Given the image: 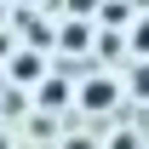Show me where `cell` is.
<instances>
[{"mask_svg": "<svg viewBox=\"0 0 149 149\" xmlns=\"http://www.w3.org/2000/svg\"><path fill=\"white\" fill-rule=\"evenodd\" d=\"M74 103H80L86 115H109L115 103H120V86H115L109 74H92V80L80 86V97H74Z\"/></svg>", "mask_w": 149, "mask_h": 149, "instance_id": "cell-1", "label": "cell"}, {"mask_svg": "<svg viewBox=\"0 0 149 149\" xmlns=\"http://www.w3.org/2000/svg\"><path fill=\"white\" fill-rule=\"evenodd\" d=\"M12 80H17V86H40V80H46L40 52H17V57H12Z\"/></svg>", "mask_w": 149, "mask_h": 149, "instance_id": "cell-2", "label": "cell"}, {"mask_svg": "<svg viewBox=\"0 0 149 149\" xmlns=\"http://www.w3.org/2000/svg\"><path fill=\"white\" fill-rule=\"evenodd\" d=\"M86 35H92L86 23H63V29H57V46H63V52H86Z\"/></svg>", "mask_w": 149, "mask_h": 149, "instance_id": "cell-3", "label": "cell"}, {"mask_svg": "<svg viewBox=\"0 0 149 149\" xmlns=\"http://www.w3.org/2000/svg\"><path fill=\"white\" fill-rule=\"evenodd\" d=\"M35 92H40V103H46V109H57V103H69V86H63V80H40Z\"/></svg>", "mask_w": 149, "mask_h": 149, "instance_id": "cell-4", "label": "cell"}, {"mask_svg": "<svg viewBox=\"0 0 149 149\" xmlns=\"http://www.w3.org/2000/svg\"><path fill=\"white\" fill-rule=\"evenodd\" d=\"M97 12H103V23H132V6H115V0L97 6Z\"/></svg>", "mask_w": 149, "mask_h": 149, "instance_id": "cell-5", "label": "cell"}, {"mask_svg": "<svg viewBox=\"0 0 149 149\" xmlns=\"http://www.w3.org/2000/svg\"><path fill=\"white\" fill-rule=\"evenodd\" d=\"M132 52H138V57H149V17L132 29Z\"/></svg>", "mask_w": 149, "mask_h": 149, "instance_id": "cell-6", "label": "cell"}, {"mask_svg": "<svg viewBox=\"0 0 149 149\" xmlns=\"http://www.w3.org/2000/svg\"><path fill=\"white\" fill-rule=\"evenodd\" d=\"M132 97H143V103H149V63H143L138 74H132Z\"/></svg>", "mask_w": 149, "mask_h": 149, "instance_id": "cell-7", "label": "cell"}, {"mask_svg": "<svg viewBox=\"0 0 149 149\" xmlns=\"http://www.w3.org/2000/svg\"><path fill=\"white\" fill-rule=\"evenodd\" d=\"M69 12H80V17H92V12H97V0H69Z\"/></svg>", "mask_w": 149, "mask_h": 149, "instance_id": "cell-8", "label": "cell"}, {"mask_svg": "<svg viewBox=\"0 0 149 149\" xmlns=\"http://www.w3.org/2000/svg\"><path fill=\"white\" fill-rule=\"evenodd\" d=\"M109 149H138V143H132V132H120V138H115Z\"/></svg>", "mask_w": 149, "mask_h": 149, "instance_id": "cell-9", "label": "cell"}, {"mask_svg": "<svg viewBox=\"0 0 149 149\" xmlns=\"http://www.w3.org/2000/svg\"><path fill=\"white\" fill-rule=\"evenodd\" d=\"M63 149H92V143H74V138H69V143H63Z\"/></svg>", "mask_w": 149, "mask_h": 149, "instance_id": "cell-10", "label": "cell"}, {"mask_svg": "<svg viewBox=\"0 0 149 149\" xmlns=\"http://www.w3.org/2000/svg\"><path fill=\"white\" fill-rule=\"evenodd\" d=\"M0 149H12V138H6V132H0Z\"/></svg>", "mask_w": 149, "mask_h": 149, "instance_id": "cell-11", "label": "cell"}, {"mask_svg": "<svg viewBox=\"0 0 149 149\" xmlns=\"http://www.w3.org/2000/svg\"><path fill=\"white\" fill-rule=\"evenodd\" d=\"M0 23H6V0H0Z\"/></svg>", "mask_w": 149, "mask_h": 149, "instance_id": "cell-12", "label": "cell"}, {"mask_svg": "<svg viewBox=\"0 0 149 149\" xmlns=\"http://www.w3.org/2000/svg\"><path fill=\"white\" fill-rule=\"evenodd\" d=\"M132 6H143V12H149V0H132Z\"/></svg>", "mask_w": 149, "mask_h": 149, "instance_id": "cell-13", "label": "cell"}]
</instances>
